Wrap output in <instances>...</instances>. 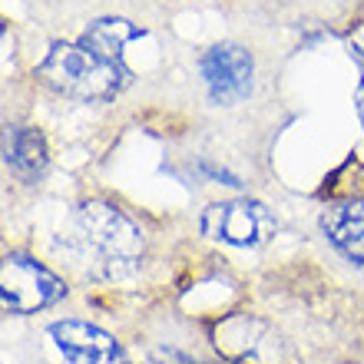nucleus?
<instances>
[{
  "mask_svg": "<svg viewBox=\"0 0 364 364\" xmlns=\"http://www.w3.org/2000/svg\"><path fill=\"white\" fill-rule=\"evenodd\" d=\"M355 106H358V119H361V126H364V77H361V83H358V93H355Z\"/></svg>",
  "mask_w": 364,
  "mask_h": 364,
  "instance_id": "obj_11",
  "label": "nucleus"
},
{
  "mask_svg": "<svg viewBox=\"0 0 364 364\" xmlns=\"http://www.w3.org/2000/svg\"><path fill=\"white\" fill-rule=\"evenodd\" d=\"M63 282L23 255H7L0 272V301L7 315H30L63 298Z\"/></svg>",
  "mask_w": 364,
  "mask_h": 364,
  "instance_id": "obj_4",
  "label": "nucleus"
},
{
  "mask_svg": "<svg viewBox=\"0 0 364 364\" xmlns=\"http://www.w3.org/2000/svg\"><path fill=\"white\" fill-rule=\"evenodd\" d=\"M50 338L63 355V364H126L116 338L90 321H57L50 325Z\"/></svg>",
  "mask_w": 364,
  "mask_h": 364,
  "instance_id": "obj_5",
  "label": "nucleus"
},
{
  "mask_svg": "<svg viewBox=\"0 0 364 364\" xmlns=\"http://www.w3.org/2000/svg\"><path fill=\"white\" fill-rule=\"evenodd\" d=\"M202 232L215 242H225V245L259 249L275 235V219L255 199L212 202L209 209L202 212Z\"/></svg>",
  "mask_w": 364,
  "mask_h": 364,
  "instance_id": "obj_3",
  "label": "nucleus"
},
{
  "mask_svg": "<svg viewBox=\"0 0 364 364\" xmlns=\"http://www.w3.org/2000/svg\"><path fill=\"white\" fill-rule=\"evenodd\" d=\"M40 80L73 100H113L129 83V70L109 63L83 43H57L40 63Z\"/></svg>",
  "mask_w": 364,
  "mask_h": 364,
  "instance_id": "obj_2",
  "label": "nucleus"
},
{
  "mask_svg": "<svg viewBox=\"0 0 364 364\" xmlns=\"http://www.w3.org/2000/svg\"><path fill=\"white\" fill-rule=\"evenodd\" d=\"M321 232L341 255L364 265V199L325 209L321 212Z\"/></svg>",
  "mask_w": 364,
  "mask_h": 364,
  "instance_id": "obj_7",
  "label": "nucleus"
},
{
  "mask_svg": "<svg viewBox=\"0 0 364 364\" xmlns=\"http://www.w3.org/2000/svg\"><path fill=\"white\" fill-rule=\"evenodd\" d=\"M4 159L17 176L23 179H33L47 169V143L37 129H27V126H17V129H7V139H4Z\"/></svg>",
  "mask_w": 364,
  "mask_h": 364,
  "instance_id": "obj_8",
  "label": "nucleus"
},
{
  "mask_svg": "<svg viewBox=\"0 0 364 364\" xmlns=\"http://www.w3.org/2000/svg\"><path fill=\"white\" fill-rule=\"evenodd\" d=\"M351 53H355V57H358V63H361V67H364V27L358 30L355 37H351Z\"/></svg>",
  "mask_w": 364,
  "mask_h": 364,
  "instance_id": "obj_10",
  "label": "nucleus"
},
{
  "mask_svg": "<svg viewBox=\"0 0 364 364\" xmlns=\"http://www.w3.org/2000/svg\"><path fill=\"white\" fill-rule=\"evenodd\" d=\"M136 37H143V30L133 27L129 20H96V23H90L87 30H83V37H80V43L83 47H90L93 53H100L103 60H109V63H119V67H126V43Z\"/></svg>",
  "mask_w": 364,
  "mask_h": 364,
  "instance_id": "obj_9",
  "label": "nucleus"
},
{
  "mask_svg": "<svg viewBox=\"0 0 364 364\" xmlns=\"http://www.w3.org/2000/svg\"><path fill=\"white\" fill-rule=\"evenodd\" d=\"M202 80L215 103H235L252 90V57L235 43H219L202 57Z\"/></svg>",
  "mask_w": 364,
  "mask_h": 364,
  "instance_id": "obj_6",
  "label": "nucleus"
},
{
  "mask_svg": "<svg viewBox=\"0 0 364 364\" xmlns=\"http://www.w3.org/2000/svg\"><path fill=\"white\" fill-rule=\"evenodd\" d=\"M60 249L93 278H123L143 259V235L119 209L106 202H87L67 222Z\"/></svg>",
  "mask_w": 364,
  "mask_h": 364,
  "instance_id": "obj_1",
  "label": "nucleus"
}]
</instances>
